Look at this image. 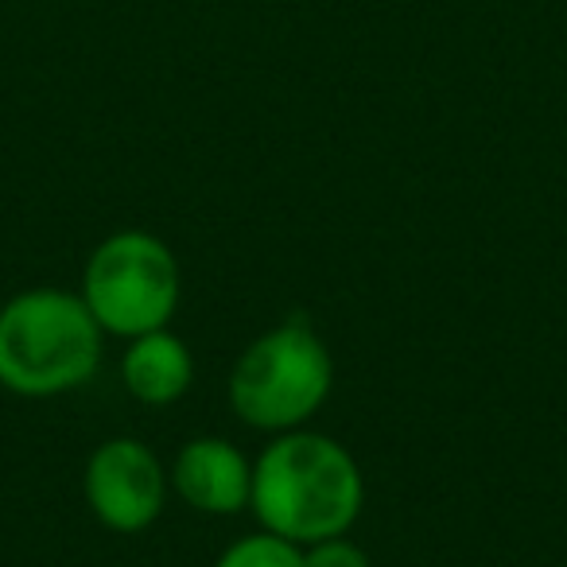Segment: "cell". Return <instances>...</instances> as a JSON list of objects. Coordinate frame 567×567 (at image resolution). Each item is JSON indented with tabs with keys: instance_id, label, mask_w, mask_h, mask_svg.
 Segmentation results:
<instances>
[{
	"instance_id": "obj_2",
	"label": "cell",
	"mask_w": 567,
	"mask_h": 567,
	"mask_svg": "<svg viewBox=\"0 0 567 567\" xmlns=\"http://www.w3.org/2000/svg\"><path fill=\"white\" fill-rule=\"evenodd\" d=\"M105 331L66 288H24L0 308V385L28 401L82 389L102 365Z\"/></svg>"
},
{
	"instance_id": "obj_8",
	"label": "cell",
	"mask_w": 567,
	"mask_h": 567,
	"mask_svg": "<svg viewBox=\"0 0 567 567\" xmlns=\"http://www.w3.org/2000/svg\"><path fill=\"white\" fill-rule=\"evenodd\" d=\"M214 567H303V548L292 540H284V536L268 533H249L241 540H234L218 559Z\"/></svg>"
},
{
	"instance_id": "obj_4",
	"label": "cell",
	"mask_w": 567,
	"mask_h": 567,
	"mask_svg": "<svg viewBox=\"0 0 567 567\" xmlns=\"http://www.w3.org/2000/svg\"><path fill=\"white\" fill-rule=\"evenodd\" d=\"M179 288L172 245L148 229H117L86 257L79 296L105 334L136 339L172 323Z\"/></svg>"
},
{
	"instance_id": "obj_6",
	"label": "cell",
	"mask_w": 567,
	"mask_h": 567,
	"mask_svg": "<svg viewBox=\"0 0 567 567\" xmlns=\"http://www.w3.org/2000/svg\"><path fill=\"white\" fill-rule=\"evenodd\" d=\"M167 474H172L175 494L206 517H229V513L249 509L252 463L241 447H234L221 435L187 440Z\"/></svg>"
},
{
	"instance_id": "obj_9",
	"label": "cell",
	"mask_w": 567,
	"mask_h": 567,
	"mask_svg": "<svg viewBox=\"0 0 567 567\" xmlns=\"http://www.w3.org/2000/svg\"><path fill=\"white\" fill-rule=\"evenodd\" d=\"M303 567H370V556L347 536H331L303 548Z\"/></svg>"
},
{
	"instance_id": "obj_5",
	"label": "cell",
	"mask_w": 567,
	"mask_h": 567,
	"mask_svg": "<svg viewBox=\"0 0 567 567\" xmlns=\"http://www.w3.org/2000/svg\"><path fill=\"white\" fill-rule=\"evenodd\" d=\"M172 474L164 471L159 455L133 435L105 440L82 471L86 505L113 533H144L156 525L167 502Z\"/></svg>"
},
{
	"instance_id": "obj_1",
	"label": "cell",
	"mask_w": 567,
	"mask_h": 567,
	"mask_svg": "<svg viewBox=\"0 0 567 567\" xmlns=\"http://www.w3.org/2000/svg\"><path fill=\"white\" fill-rule=\"evenodd\" d=\"M365 505L358 458L323 432H280L252 463V497L260 528L308 544L347 536Z\"/></svg>"
},
{
	"instance_id": "obj_3",
	"label": "cell",
	"mask_w": 567,
	"mask_h": 567,
	"mask_svg": "<svg viewBox=\"0 0 567 567\" xmlns=\"http://www.w3.org/2000/svg\"><path fill=\"white\" fill-rule=\"evenodd\" d=\"M334 362L327 342L303 319H284L257 334L229 373V404L257 432H296L327 404Z\"/></svg>"
},
{
	"instance_id": "obj_7",
	"label": "cell",
	"mask_w": 567,
	"mask_h": 567,
	"mask_svg": "<svg viewBox=\"0 0 567 567\" xmlns=\"http://www.w3.org/2000/svg\"><path fill=\"white\" fill-rule=\"evenodd\" d=\"M121 378H125V389L141 404L164 409V404H175L190 389L195 358H190L187 342L179 334L159 327V331L128 339V350L121 358Z\"/></svg>"
}]
</instances>
